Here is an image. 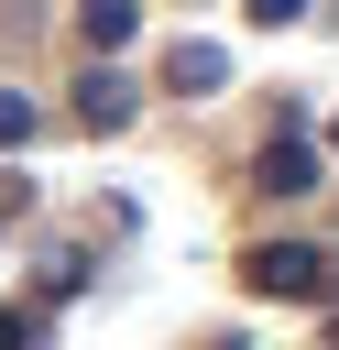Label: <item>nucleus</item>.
Wrapping results in <instances>:
<instances>
[{"instance_id": "f257e3e1", "label": "nucleus", "mask_w": 339, "mask_h": 350, "mask_svg": "<svg viewBox=\"0 0 339 350\" xmlns=\"http://www.w3.org/2000/svg\"><path fill=\"white\" fill-rule=\"evenodd\" d=\"M252 186H262V197H306V186H317V142H306V131H273V142L252 153Z\"/></svg>"}, {"instance_id": "f03ea898", "label": "nucleus", "mask_w": 339, "mask_h": 350, "mask_svg": "<svg viewBox=\"0 0 339 350\" xmlns=\"http://www.w3.org/2000/svg\"><path fill=\"white\" fill-rule=\"evenodd\" d=\"M164 88H186V98H219V88H230V55H219V44H175V55H164Z\"/></svg>"}, {"instance_id": "7ed1b4c3", "label": "nucleus", "mask_w": 339, "mask_h": 350, "mask_svg": "<svg viewBox=\"0 0 339 350\" xmlns=\"http://www.w3.org/2000/svg\"><path fill=\"white\" fill-rule=\"evenodd\" d=\"M77 120H87V131H120V120H131V77H120V66H98V77L77 88Z\"/></svg>"}, {"instance_id": "20e7f679", "label": "nucleus", "mask_w": 339, "mask_h": 350, "mask_svg": "<svg viewBox=\"0 0 339 350\" xmlns=\"http://www.w3.org/2000/svg\"><path fill=\"white\" fill-rule=\"evenodd\" d=\"M77 33H87L98 55H120V44L142 33V0H77Z\"/></svg>"}, {"instance_id": "39448f33", "label": "nucleus", "mask_w": 339, "mask_h": 350, "mask_svg": "<svg viewBox=\"0 0 339 350\" xmlns=\"http://www.w3.org/2000/svg\"><path fill=\"white\" fill-rule=\"evenodd\" d=\"M0 142H33V98L22 88H0Z\"/></svg>"}, {"instance_id": "423d86ee", "label": "nucleus", "mask_w": 339, "mask_h": 350, "mask_svg": "<svg viewBox=\"0 0 339 350\" xmlns=\"http://www.w3.org/2000/svg\"><path fill=\"white\" fill-rule=\"evenodd\" d=\"M44 339V317H22V306H0V350H33Z\"/></svg>"}, {"instance_id": "0eeeda50", "label": "nucleus", "mask_w": 339, "mask_h": 350, "mask_svg": "<svg viewBox=\"0 0 339 350\" xmlns=\"http://www.w3.org/2000/svg\"><path fill=\"white\" fill-rule=\"evenodd\" d=\"M241 11H252V22H262V33H284V22H295V11H306V0H241Z\"/></svg>"}, {"instance_id": "6e6552de", "label": "nucleus", "mask_w": 339, "mask_h": 350, "mask_svg": "<svg viewBox=\"0 0 339 350\" xmlns=\"http://www.w3.org/2000/svg\"><path fill=\"white\" fill-rule=\"evenodd\" d=\"M22 197H33V186H22V175H0V219H22Z\"/></svg>"}, {"instance_id": "1a4fd4ad", "label": "nucleus", "mask_w": 339, "mask_h": 350, "mask_svg": "<svg viewBox=\"0 0 339 350\" xmlns=\"http://www.w3.org/2000/svg\"><path fill=\"white\" fill-rule=\"evenodd\" d=\"M328 350H339V317H328Z\"/></svg>"}, {"instance_id": "9d476101", "label": "nucleus", "mask_w": 339, "mask_h": 350, "mask_svg": "<svg viewBox=\"0 0 339 350\" xmlns=\"http://www.w3.org/2000/svg\"><path fill=\"white\" fill-rule=\"evenodd\" d=\"M328 153H339V131H328Z\"/></svg>"}]
</instances>
